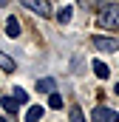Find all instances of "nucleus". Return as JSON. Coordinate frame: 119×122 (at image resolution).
I'll return each instance as SVG.
<instances>
[{
	"instance_id": "10",
	"label": "nucleus",
	"mask_w": 119,
	"mask_h": 122,
	"mask_svg": "<svg viewBox=\"0 0 119 122\" xmlns=\"http://www.w3.org/2000/svg\"><path fill=\"white\" fill-rule=\"evenodd\" d=\"M0 105H3V111H6V114H17V102H14L11 97H3V99H0Z\"/></svg>"
},
{
	"instance_id": "17",
	"label": "nucleus",
	"mask_w": 119,
	"mask_h": 122,
	"mask_svg": "<svg viewBox=\"0 0 119 122\" xmlns=\"http://www.w3.org/2000/svg\"><path fill=\"white\" fill-rule=\"evenodd\" d=\"M114 91H116V94H119V85H116V88H114Z\"/></svg>"
},
{
	"instance_id": "14",
	"label": "nucleus",
	"mask_w": 119,
	"mask_h": 122,
	"mask_svg": "<svg viewBox=\"0 0 119 122\" xmlns=\"http://www.w3.org/2000/svg\"><path fill=\"white\" fill-rule=\"evenodd\" d=\"M71 17H74V9H71V6H65V9L60 11V23H68Z\"/></svg>"
},
{
	"instance_id": "9",
	"label": "nucleus",
	"mask_w": 119,
	"mask_h": 122,
	"mask_svg": "<svg viewBox=\"0 0 119 122\" xmlns=\"http://www.w3.org/2000/svg\"><path fill=\"white\" fill-rule=\"evenodd\" d=\"M11 99H14L17 105H26V102H29V91H26V88H14V91H11Z\"/></svg>"
},
{
	"instance_id": "1",
	"label": "nucleus",
	"mask_w": 119,
	"mask_h": 122,
	"mask_svg": "<svg viewBox=\"0 0 119 122\" xmlns=\"http://www.w3.org/2000/svg\"><path fill=\"white\" fill-rule=\"evenodd\" d=\"M96 26H102V29H119V3H108L96 14Z\"/></svg>"
},
{
	"instance_id": "2",
	"label": "nucleus",
	"mask_w": 119,
	"mask_h": 122,
	"mask_svg": "<svg viewBox=\"0 0 119 122\" xmlns=\"http://www.w3.org/2000/svg\"><path fill=\"white\" fill-rule=\"evenodd\" d=\"M94 122H119V114L114 111V108H108V105H96Z\"/></svg>"
},
{
	"instance_id": "3",
	"label": "nucleus",
	"mask_w": 119,
	"mask_h": 122,
	"mask_svg": "<svg viewBox=\"0 0 119 122\" xmlns=\"http://www.w3.org/2000/svg\"><path fill=\"white\" fill-rule=\"evenodd\" d=\"M26 9H31V11H37L40 17H48L51 14V6H48V0H20Z\"/></svg>"
},
{
	"instance_id": "7",
	"label": "nucleus",
	"mask_w": 119,
	"mask_h": 122,
	"mask_svg": "<svg viewBox=\"0 0 119 122\" xmlns=\"http://www.w3.org/2000/svg\"><path fill=\"white\" fill-rule=\"evenodd\" d=\"M40 117H43V108L40 105H31L29 111H26V117H23V122H40Z\"/></svg>"
},
{
	"instance_id": "5",
	"label": "nucleus",
	"mask_w": 119,
	"mask_h": 122,
	"mask_svg": "<svg viewBox=\"0 0 119 122\" xmlns=\"http://www.w3.org/2000/svg\"><path fill=\"white\" fill-rule=\"evenodd\" d=\"M37 91L40 94H51V91H57V82L51 77H43V80H37Z\"/></svg>"
},
{
	"instance_id": "16",
	"label": "nucleus",
	"mask_w": 119,
	"mask_h": 122,
	"mask_svg": "<svg viewBox=\"0 0 119 122\" xmlns=\"http://www.w3.org/2000/svg\"><path fill=\"white\" fill-rule=\"evenodd\" d=\"M0 122H6V117H0Z\"/></svg>"
},
{
	"instance_id": "11",
	"label": "nucleus",
	"mask_w": 119,
	"mask_h": 122,
	"mask_svg": "<svg viewBox=\"0 0 119 122\" xmlns=\"http://www.w3.org/2000/svg\"><path fill=\"white\" fill-rule=\"evenodd\" d=\"M0 68H3V71H14V60H11L9 54H3V51H0Z\"/></svg>"
},
{
	"instance_id": "13",
	"label": "nucleus",
	"mask_w": 119,
	"mask_h": 122,
	"mask_svg": "<svg viewBox=\"0 0 119 122\" xmlns=\"http://www.w3.org/2000/svg\"><path fill=\"white\" fill-rule=\"evenodd\" d=\"M48 105H51V108H62V97H60L57 91H51V97H48Z\"/></svg>"
},
{
	"instance_id": "12",
	"label": "nucleus",
	"mask_w": 119,
	"mask_h": 122,
	"mask_svg": "<svg viewBox=\"0 0 119 122\" xmlns=\"http://www.w3.org/2000/svg\"><path fill=\"white\" fill-rule=\"evenodd\" d=\"M71 122H85V117H82V108H79V105H74V108H71Z\"/></svg>"
},
{
	"instance_id": "6",
	"label": "nucleus",
	"mask_w": 119,
	"mask_h": 122,
	"mask_svg": "<svg viewBox=\"0 0 119 122\" xmlns=\"http://www.w3.org/2000/svg\"><path fill=\"white\" fill-rule=\"evenodd\" d=\"M20 20H17V17H9V20H6V34H9V37H20Z\"/></svg>"
},
{
	"instance_id": "15",
	"label": "nucleus",
	"mask_w": 119,
	"mask_h": 122,
	"mask_svg": "<svg viewBox=\"0 0 119 122\" xmlns=\"http://www.w3.org/2000/svg\"><path fill=\"white\" fill-rule=\"evenodd\" d=\"M6 3H9V0H0V9H3V6H6Z\"/></svg>"
},
{
	"instance_id": "8",
	"label": "nucleus",
	"mask_w": 119,
	"mask_h": 122,
	"mask_svg": "<svg viewBox=\"0 0 119 122\" xmlns=\"http://www.w3.org/2000/svg\"><path fill=\"white\" fill-rule=\"evenodd\" d=\"M94 74L99 77V80H108V74H111V68L105 65L102 60H94Z\"/></svg>"
},
{
	"instance_id": "4",
	"label": "nucleus",
	"mask_w": 119,
	"mask_h": 122,
	"mask_svg": "<svg viewBox=\"0 0 119 122\" xmlns=\"http://www.w3.org/2000/svg\"><path fill=\"white\" fill-rule=\"evenodd\" d=\"M91 43H94L99 51H116V48H119V43L114 40V37H94Z\"/></svg>"
}]
</instances>
